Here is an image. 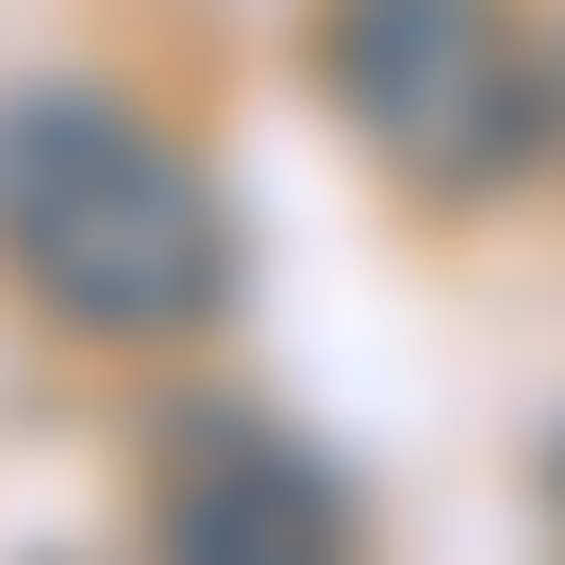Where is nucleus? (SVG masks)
<instances>
[{
    "instance_id": "f257e3e1",
    "label": "nucleus",
    "mask_w": 565,
    "mask_h": 565,
    "mask_svg": "<svg viewBox=\"0 0 565 565\" xmlns=\"http://www.w3.org/2000/svg\"><path fill=\"white\" fill-rule=\"evenodd\" d=\"M0 266L84 350H167L233 317V216L183 134H150L100 84L0 100Z\"/></svg>"
},
{
    "instance_id": "f03ea898",
    "label": "nucleus",
    "mask_w": 565,
    "mask_h": 565,
    "mask_svg": "<svg viewBox=\"0 0 565 565\" xmlns=\"http://www.w3.org/2000/svg\"><path fill=\"white\" fill-rule=\"evenodd\" d=\"M317 100L399 200H499L548 150V51L515 0H317Z\"/></svg>"
},
{
    "instance_id": "7ed1b4c3",
    "label": "nucleus",
    "mask_w": 565,
    "mask_h": 565,
    "mask_svg": "<svg viewBox=\"0 0 565 565\" xmlns=\"http://www.w3.org/2000/svg\"><path fill=\"white\" fill-rule=\"evenodd\" d=\"M150 565H366V515L317 433L249 399H167L150 416Z\"/></svg>"
},
{
    "instance_id": "20e7f679",
    "label": "nucleus",
    "mask_w": 565,
    "mask_h": 565,
    "mask_svg": "<svg viewBox=\"0 0 565 565\" xmlns=\"http://www.w3.org/2000/svg\"><path fill=\"white\" fill-rule=\"evenodd\" d=\"M548 150H565V51H548Z\"/></svg>"
},
{
    "instance_id": "39448f33",
    "label": "nucleus",
    "mask_w": 565,
    "mask_h": 565,
    "mask_svg": "<svg viewBox=\"0 0 565 565\" xmlns=\"http://www.w3.org/2000/svg\"><path fill=\"white\" fill-rule=\"evenodd\" d=\"M548 499H565V466H548Z\"/></svg>"
}]
</instances>
